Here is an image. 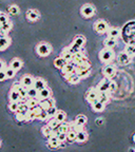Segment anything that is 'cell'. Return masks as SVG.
Segmentation results:
<instances>
[{"instance_id": "603a6c76", "label": "cell", "mask_w": 135, "mask_h": 152, "mask_svg": "<svg viewBox=\"0 0 135 152\" xmlns=\"http://www.w3.org/2000/svg\"><path fill=\"white\" fill-rule=\"evenodd\" d=\"M60 144H61V142L58 140V137H57V136H51L50 140H49V146H50L51 148L59 147Z\"/></svg>"}, {"instance_id": "816d5d0a", "label": "cell", "mask_w": 135, "mask_h": 152, "mask_svg": "<svg viewBox=\"0 0 135 152\" xmlns=\"http://www.w3.org/2000/svg\"><path fill=\"white\" fill-rule=\"evenodd\" d=\"M116 88H117L116 83H114V81H111V83H110V87H109V92L110 93L114 92V91L116 90Z\"/></svg>"}, {"instance_id": "9c48e42d", "label": "cell", "mask_w": 135, "mask_h": 152, "mask_svg": "<svg viewBox=\"0 0 135 152\" xmlns=\"http://www.w3.org/2000/svg\"><path fill=\"white\" fill-rule=\"evenodd\" d=\"M130 61H131V56L126 51H125V52H121L120 54L118 55V62L120 64L126 66V64H130Z\"/></svg>"}, {"instance_id": "9f6ffc18", "label": "cell", "mask_w": 135, "mask_h": 152, "mask_svg": "<svg viewBox=\"0 0 135 152\" xmlns=\"http://www.w3.org/2000/svg\"><path fill=\"white\" fill-rule=\"evenodd\" d=\"M96 123H97L98 125H100V124H102V123H104V119H102V118H98L97 121H96Z\"/></svg>"}, {"instance_id": "60d3db41", "label": "cell", "mask_w": 135, "mask_h": 152, "mask_svg": "<svg viewBox=\"0 0 135 152\" xmlns=\"http://www.w3.org/2000/svg\"><path fill=\"white\" fill-rule=\"evenodd\" d=\"M51 133H52V129H51L50 127L47 126V125L42 128V134L45 136V137H50V136H51Z\"/></svg>"}, {"instance_id": "3957f363", "label": "cell", "mask_w": 135, "mask_h": 152, "mask_svg": "<svg viewBox=\"0 0 135 152\" xmlns=\"http://www.w3.org/2000/svg\"><path fill=\"white\" fill-rule=\"evenodd\" d=\"M51 52H52V48L47 45V43H40V45H38L37 53L40 55V56H42V57L47 56Z\"/></svg>"}, {"instance_id": "4316f807", "label": "cell", "mask_w": 135, "mask_h": 152, "mask_svg": "<svg viewBox=\"0 0 135 152\" xmlns=\"http://www.w3.org/2000/svg\"><path fill=\"white\" fill-rule=\"evenodd\" d=\"M98 100H100L101 102L106 104V102H109V91L107 92H99L98 93Z\"/></svg>"}, {"instance_id": "8d00e7d4", "label": "cell", "mask_w": 135, "mask_h": 152, "mask_svg": "<svg viewBox=\"0 0 135 152\" xmlns=\"http://www.w3.org/2000/svg\"><path fill=\"white\" fill-rule=\"evenodd\" d=\"M17 121H28V113H23V112H17L16 114Z\"/></svg>"}, {"instance_id": "52a82bcc", "label": "cell", "mask_w": 135, "mask_h": 152, "mask_svg": "<svg viewBox=\"0 0 135 152\" xmlns=\"http://www.w3.org/2000/svg\"><path fill=\"white\" fill-rule=\"evenodd\" d=\"M98 90L97 89H90V90L87 92V99H88L89 102H91V104H93L94 102H96L98 98Z\"/></svg>"}, {"instance_id": "d6a6232c", "label": "cell", "mask_w": 135, "mask_h": 152, "mask_svg": "<svg viewBox=\"0 0 135 152\" xmlns=\"http://www.w3.org/2000/svg\"><path fill=\"white\" fill-rule=\"evenodd\" d=\"M59 125H60V123L58 121H57V119L55 118V117H54V118L51 119V121H49V124H47V126L50 127V128L52 129V130H53V129H57L58 127H59Z\"/></svg>"}, {"instance_id": "d6986e66", "label": "cell", "mask_w": 135, "mask_h": 152, "mask_svg": "<svg viewBox=\"0 0 135 152\" xmlns=\"http://www.w3.org/2000/svg\"><path fill=\"white\" fill-rule=\"evenodd\" d=\"M68 64V62L64 60V58L62 56L60 57H56L54 60V66H56V68H58V69H62L66 64Z\"/></svg>"}, {"instance_id": "ab89813d", "label": "cell", "mask_w": 135, "mask_h": 152, "mask_svg": "<svg viewBox=\"0 0 135 152\" xmlns=\"http://www.w3.org/2000/svg\"><path fill=\"white\" fill-rule=\"evenodd\" d=\"M126 52L130 56H135V45H128L126 47Z\"/></svg>"}, {"instance_id": "ba28073f", "label": "cell", "mask_w": 135, "mask_h": 152, "mask_svg": "<svg viewBox=\"0 0 135 152\" xmlns=\"http://www.w3.org/2000/svg\"><path fill=\"white\" fill-rule=\"evenodd\" d=\"M34 79H33V77L32 76H30V75H24L23 77L21 78V81L20 83H22V86H23L24 88H26V89H30V88H32L34 86Z\"/></svg>"}, {"instance_id": "f35d334b", "label": "cell", "mask_w": 135, "mask_h": 152, "mask_svg": "<svg viewBox=\"0 0 135 152\" xmlns=\"http://www.w3.org/2000/svg\"><path fill=\"white\" fill-rule=\"evenodd\" d=\"M28 110H30V107H28V104H24V102H20L19 104V109L17 112H23V113H28Z\"/></svg>"}, {"instance_id": "bcb514c9", "label": "cell", "mask_w": 135, "mask_h": 152, "mask_svg": "<svg viewBox=\"0 0 135 152\" xmlns=\"http://www.w3.org/2000/svg\"><path fill=\"white\" fill-rule=\"evenodd\" d=\"M26 104H28V107L31 109V108H34V107H36V106H38V100L36 99V98H31L30 100H28Z\"/></svg>"}, {"instance_id": "d590c367", "label": "cell", "mask_w": 135, "mask_h": 152, "mask_svg": "<svg viewBox=\"0 0 135 152\" xmlns=\"http://www.w3.org/2000/svg\"><path fill=\"white\" fill-rule=\"evenodd\" d=\"M58 129H59V132H63V133H68L69 132V129H70V126L68 125L66 123H60L59 127H58Z\"/></svg>"}, {"instance_id": "681fc988", "label": "cell", "mask_w": 135, "mask_h": 152, "mask_svg": "<svg viewBox=\"0 0 135 152\" xmlns=\"http://www.w3.org/2000/svg\"><path fill=\"white\" fill-rule=\"evenodd\" d=\"M7 21H9V17H7L4 13H0V22H1V24L5 23V22H7Z\"/></svg>"}, {"instance_id": "f1b7e54d", "label": "cell", "mask_w": 135, "mask_h": 152, "mask_svg": "<svg viewBox=\"0 0 135 152\" xmlns=\"http://www.w3.org/2000/svg\"><path fill=\"white\" fill-rule=\"evenodd\" d=\"M120 35V32H119L118 28H111L108 30V36L112 38H117L118 36Z\"/></svg>"}, {"instance_id": "9a60e30c", "label": "cell", "mask_w": 135, "mask_h": 152, "mask_svg": "<svg viewBox=\"0 0 135 152\" xmlns=\"http://www.w3.org/2000/svg\"><path fill=\"white\" fill-rule=\"evenodd\" d=\"M11 45V39L7 36H1L0 38V51H4Z\"/></svg>"}, {"instance_id": "6da1fadb", "label": "cell", "mask_w": 135, "mask_h": 152, "mask_svg": "<svg viewBox=\"0 0 135 152\" xmlns=\"http://www.w3.org/2000/svg\"><path fill=\"white\" fill-rule=\"evenodd\" d=\"M123 37L128 45H135V21H131L125 26Z\"/></svg>"}, {"instance_id": "7c38bea8", "label": "cell", "mask_w": 135, "mask_h": 152, "mask_svg": "<svg viewBox=\"0 0 135 152\" xmlns=\"http://www.w3.org/2000/svg\"><path fill=\"white\" fill-rule=\"evenodd\" d=\"M90 69V62L88 60H85V61L80 62V64H76L75 66V72L76 73H79L81 71H85V70Z\"/></svg>"}, {"instance_id": "7bdbcfd3", "label": "cell", "mask_w": 135, "mask_h": 152, "mask_svg": "<svg viewBox=\"0 0 135 152\" xmlns=\"http://www.w3.org/2000/svg\"><path fill=\"white\" fill-rule=\"evenodd\" d=\"M12 28V23L11 22H5V23H3V24H1V31H3V32H9V30Z\"/></svg>"}, {"instance_id": "e0dca14e", "label": "cell", "mask_w": 135, "mask_h": 152, "mask_svg": "<svg viewBox=\"0 0 135 152\" xmlns=\"http://www.w3.org/2000/svg\"><path fill=\"white\" fill-rule=\"evenodd\" d=\"M62 73L64 75H68V74H72V73H75V64H68L62 68Z\"/></svg>"}, {"instance_id": "30bf717a", "label": "cell", "mask_w": 135, "mask_h": 152, "mask_svg": "<svg viewBox=\"0 0 135 152\" xmlns=\"http://www.w3.org/2000/svg\"><path fill=\"white\" fill-rule=\"evenodd\" d=\"M64 77H66V78L68 79V81H69L70 83H72V85H76V83H78L79 81H80V79H81L80 76L76 73V72H75V73L64 75Z\"/></svg>"}, {"instance_id": "f546056e", "label": "cell", "mask_w": 135, "mask_h": 152, "mask_svg": "<svg viewBox=\"0 0 135 152\" xmlns=\"http://www.w3.org/2000/svg\"><path fill=\"white\" fill-rule=\"evenodd\" d=\"M38 93H39V91H38L35 87H34V88L32 87V88L28 89V96H30L31 98H36L38 96Z\"/></svg>"}, {"instance_id": "7a4b0ae2", "label": "cell", "mask_w": 135, "mask_h": 152, "mask_svg": "<svg viewBox=\"0 0 135 152\" xmlns=\"http://www.w3.org/2000/svg\"><path fill=\"white\" fill-rule=\"evenodd\" d=\"M115 58V53L112 50V48L106 47L104 49H102L99 53V59L101 60L104 64H108V62H111L112 60H114Z\"/></svg>"}, {"instance_id": "d4e9b609", "label": "cell", "mask_w": 135, "mask_h": 152, "mask_svg": "<svg viewBox=\"0 0 135 152\" xmlns=\"http://www.w3.org/2000/svg\"><path fill=\"white\" fill-rule=\"evenodd\" d=\"M21 66H22V62H21V60L18 59V58H14V59L12 60V62H11V68H13L16 72L21 69Z\"/></svg>"}, {"instance_id": "ac0fdd59", "label": "cell", "mask_w": 135, "mask_h": 152, "mask_svg": "<svg viewBox=\"0 0 135 152\" xmlns=\"http://www.w3.org/2000/svg\"><path fill=\"white\" fill-rule=\"evenodd\" d=\"M50 96H51V91L49 90V89L45 88V89H43V90L39 91V93H38L37 98H38V99L42 100V99H47V98H49V97H50Z\"/></svg>"}, {"instance_id": "4fadbf2b", "label": "cell", "mask_w": 135, "mask_h": 152, "mask_svg": "<svg viewBox=\"0 0 135 152\" xmlns=\"http://www.w3.org/2000/svg\"><path fill=\"white\" fill-rule=\"evenodd\" d=\"M39 106H40L43 110H49L50 108L54 107V100L49 99V98L42 99V100H40V102H39Z\"/></svg>"}, {"instance_id": "7402d4cb", "label": "cell", "mask_w": 135, "mask_h": 152, "mask_svg": "<svg viewBox=\"0 0 135 152\" xmlns=\"http://www.w3.org/2000/svg\"><path fill=\"white\" fill-rule=\"evenodd\" d=\"M92 106H93V110H94L95 112H101V111H104V104L98 99L93 102Z\"/></svg>"}, {"instance_id": "44dd1931", "label": "cell", "mask_w": 135, "mask_h": 152, "mask_svg": "<svg viewBox=\"0 0 135 152\" xmlns=\"http://www.w3.org/2000/svg\"><path fill=\"white\" fill-rule=\"evenodd\" d=\"M20 99H22L20 93H19L18 91L13 90L12 89V91L9 93V100H11V102H19Z\"/></svg>"}, {"instance_id": "1f68e13d", "label": "cell", "mask_w": 135, "mask_h": 152, "mask_svg": "<svg viewBox=\"0 0 135 152\" xmlns=\"http://www.w3.org/2000/svg\"><path fill=\"white\" fill-rule=\"evenodd\" d=\"M115 45H116L115 38H112V37H109V36H108V38L104 40V45L108 48H113Z\"/></svg>"}, {"instance_id": "836d02e7", "label": "cell", "mask_w": 135, "mask_h": 152, "mask_svg": "<svg viewBox=\"0 0 135 152\" xmlns=\"http://www.w3.org/2000/svg\"><path fill=\"white\" fill-rule=\"evenodd\" d=\"M19 104H20L19 102H11L9 104V109L12 112H17L19 109Z\"/></svg>"}, {"instance_id": "8992f818", "label": "cell", "mask_w": 135, "mask_h": 152, "mask_svg": "<svg viewBox=\"0 0 135 152\" xmlns=\"http://www.w3.org/2000/svg\"><path fill=\"white\" fill-rule=\"evenodd\" d=\"M94 28L97 33H104V32L108 31V23L104 20H98V21L95 22Z\"/></svg>"}, {"instance_id": "db71d44e", "label": "cell", "mask_w": 135, "mask_h": 152, "mask_svg": "<svg viewBox=\"0 0 135 152\" xmlns=\"http://www.w3.org/2000/svg\"><path fill=\"white\" fill-rule=\"evenodd\" d=\"M74 130H75L76 132H80V131H82V130H83V128H82V126H81V125H78V124H75Z\"/></svg>"}, {"instance_id": "6f0895ef", "label": "cell", "mask_w": 135, "mask_h": 152, "mask_svg": "<svg viewBox=\"0 0 135 152\" xmlns=\"http://www.w3.org/2000/svg\"><path fill=\"white\" fill-rule=\"evenodd\" d=\"M133 140L135 142V133H134V135H133Z\"/></svg>"}, {"instance_id": "cb8c5ba5", "label": "cell", "mask_w": 135, "mask_h": 152, "mask_svg": "<svg viewBox=\"0 0 135 152\" xmlns=\"http://www.w3.org/2000/svg\"><path fill=\"white\" fill-rule=\"evenodd\" d=\"M85 38L82 37V36H76L73 40V45H76L77 48H79V49L85 45Z\"/></svg>"}, {"instance_id": "277c9868", "label": "cell", "mask_w": 135, "mask_h": 152, "mask_svg": "<svg viewBox=\"0 0 135 152\" xmlns=\"http://www.w3.org/2000/svg\"><path fill=\"white\" fill-rule=\"evenodd\" d=\"M80 13L85 18H90L91 16H93L95 13L94 7H92L91 4H85L81 7Z\"/></svg>"}, {"instance_id": "11a10c76", "label": "cell", "mask_w": 135, "mask_h": 152, "mask_svg": "<svg viewBox=\"0 0 135 152\" xmlns=\"http://www.w3.org/2000/svg\"><path fill=\"white\" fill-rule=\"evenodd\" d=\"M0 64H1V66H0V69H1V70H4V71H5V70L7 69V66H5V64H4V61H3V60H1V61H0Z\"/></svg>"}, {"instance_id": "2e32d148", "label": "cell", "mask_w": 135, "mask_h": 152, "mask_svg": "<svg viewBox=\"0 0 135 152\" xmlns=\"http://www.w3.org/2000/svg\"><path fill=\"white\" fill-rule=\"evenodd\" d=\"M73 53L71 52V51L69 50V48H66L63 51H62L61 53V56L64 58V60H66V62H70L73 60Z\"/></svg>"}, {"instance_id": "ee69618b", "label": "cell", "mask_w": 135, "mask_h": 152, "mask_svg": "<svg viewBox=\"0 0 135 152\" xmlns=\"http://www.w3.org/2000/svg\"><path fill=\"white\" fill-rule=\"evenodd\" d=\"M79 76H80V78H87V77H89L91 74V70L88 69V70H85V71H81L79 72V73H77Z\"/></svg>"}, {"instance_id": "f5cc1de1", "label": "cell", "mask_w": 135, "mask_h": 152, "mask_svg": "<svg viewBox=\"0 0 135 152\" xmlns=\"http://www.w3.org/2000/svg\"><path fill=\"white\" fill-rule=\"evenodd\" d=\"M7 78V73H5L4 70H0V80L2 81Z\"/></svg>"}, {"instance_id": "c3c4849f", "label": "cell", "mask_w": 135, "mask_h": 152, "mask_svg": "<svg viewBox=\"0 0 135 152\" xmlns=\"http://www.w3.org/2000/svg\"><path fill=\"white\" fill-rule=\"evenodd\" d=\"M47 114H49V118H50V117L55 116V114H56L57 110H56V108H55V106H54V107L50 108V109L47 110Z\"/></svg>"}, {"instance_id": "e575fe53", "label": "cell", "mask_w": 135, "mask_h": 152, "mask_svg": "<svg viewBox=\"0 0 135 152\" xmlns=\"http://www.w3.org/2000/svg\"><path fill=\"white\" fill-rule=\"evenodd\" d=\"M85 123H87V117L85 115H78L75 119V124H78V125H81V126H85Z\"/></svg>"}, {"instance_id": "7dc6e473", "label": "cell", "mask_w": 135, "mask_h": 152, "mask_svg": "<svg viewBox=\"0 0 135 152\" xmlns=\"http://www.w3.org/2000/svg\"><path fill=\"white\" fill-rule=\"evenodd\" d=\"M9 12L12 15H17L19 13V7L17 5H12V7H9Z\"/></svg>"}, {"instance_id": "f907efd6", "label": "cell", "mask_w": 135, "mask_h": 152, "mask_svg": "<svg viewBox=\"0 0 135 152\" xmlns=\"http://www.w3.org/2000/svg\"><path fill=\"white\" fill-rule=\"evenodd\" d=\"M57 137H58V140H60L61 142H63L64 140L68 138V135H66V133H63V132H59V134L57 135Z\"/></svg>"}, {"instance_id": "b9f144b4", "label": "cell", "mask_w": 135, "mask_h": 152, "mask_svg": "<svg viewBox=\"0 0 135 152\" xmlns=\"http://www.w3.org/2000/svg\"><path fill=\"white\" fill-rule=\"evenodd\" d=\"M5 73H7V78H12V77H14L15 76V73H16V71H15L13 68H7V70H5Z\"/></svg>"}, {"instance_id": "8fae6325", "label": "cell", "mask_w": 135, "mask_h": 152, "mask_svg": "<svg viewBox=\"0 0 135 152\" xmlns=\"http://www.w3.org/2000/svg\"><path fill=\"white\" fill-rule=\"evenodd\" d=\"M102 73H104V75L106 76V77H109V78H111V77H113V76H114V74L116 73L115 66H106L104 68V70H102Z\"/></svg>"}, {"instance_id": "5bb4252c", "label": "cell", "mask_w": 135, "mask_h": 152, "mask_svg": "<svg viewBox=\"0 0 135 152\" xmlns=\"http://www.w3.org/2000/svg\"><path fill=\"white\" fill-rule=\"evenodd\" d=\"M85 60H87V58H85V55L79 51L78 53H76V54L73 55V60H72V62L76 66V64H80V62L85 61Z\"/></svg>"}, {"instance_id": "83f0119b", "label": "cell", "mask_w": 135, "mask_h": 152, "mask_svg": "<svg viewBox=\"0 0 135 152\" xmlns=\"http://www.w3.org/2000/svg\"><path fill=\"white\" fill-rule=\"evenodd\" d=\"M88 140V134H87V132L85 131H80V132H77V138H76V140L78 142H85V140Z\"/></svg>"}, {"instance_id": "484cf974", "label": "cell", "mask_w": 135, "mask_h": 152, "mask_svg": "<svg viewBox=\"0 0 135 152\" xmlns=\"http://www.w3.org/2000/svg\"><path fill=\"white\" fill-rule=\"evenodd\" d=\"M34 87H35V88L37 89L38 91L43 90V89L45 88V80H43V79H41V78L35 79V81H34Z\"/></svg>"}, {"instance_id": "5b68a950", "label": "cell", "mask_w": 135, "mask_h": 152, "mask_svg": "<svg viewBox=\"0 0 135 152\" xmlns=\"http://www.w3.org/2000/svg\"><path fill=\"white\" fill-rule=\"evenodd\" d=\"M110 83H111V81H110L109 77H106V78H104L102 80L99 81L96 89L98 90V92H107V91H109Z\"/></svg>"}, {"instance_id": "ffe728a7", "label": "cell", "mask_w": 135, "mask_h": 152, "mask_svg": "<svg viewBox=\"0 0 135 152\" xmlns=\"http://www.w3.org/2000/svg\"><path fill=\"white\" fill-rule=\"evenodd\" d=\"M26 17H28V20L31 21H36L39 19V14H38L37 11H34V10H30L28 13H26Z\"/></svg>"}, {"instance_id": "f6af8a7d", "label": "cell", "mask_w": 135, "mask_h": 152, "mask_svg": "<svg viewBox=\"0 0 135 152\" xmlns=\"http://www.w3.org/2000/svg\"><path fill=\"white\" fill-rule=\"evenodd\" d=\"M49 118V114H47V110H42L41 113L39 114V116H38V119H40V121H45V119Z\"/></svg>"}, {"instance_id": "74e56055", "label": "cell", "mask_w": 135, "mask_h": 152, "mask_svg": "<svg viewBox=\"0 0 135 152\" xmlns=\"http://www.w3.org/2000/svg\"><path fill=\"white\" fill-rule=\"evenodd\" d=\"M66 135H68V140H69L70 142H74V140H76V138H77V132H76L75 130L69 131V132L66 133Z\"/></svg>"}, {"instance_id": "4dcf8cb0", "label": "cell", "mask_w": 135, "mask_h": 152, "mask_svg": "<svg viewBox=\"0 0 135 152\" xmlns=\"http://www.w3.org/2000/svg\"><path fill=\"white\" fill-rule=\"evenodd\" d=\"M54 117L59 121V123H62V121H64V119H66V113H64L63 111H60L59 110V111L56 112Z\"/></svg>"}]
</instances>
